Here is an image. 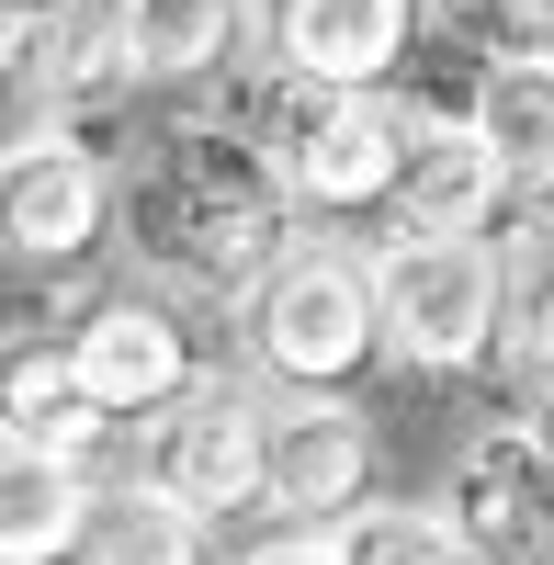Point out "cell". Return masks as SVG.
Segmentation results:
<instances>
[{"mask_svg":"<svg viewBox=\"0 0 554 565\" xmlns=\"http://www.w3.org/2000/svg\"><path fill=\"white\" fill-rule=\"evenodd\" d=\"M407 34H419V0H284L271 12V57L306 90H385Z\"/></svg>","mask_w":554,"mask_h":565,"instance_id":"cell-9","label":"cell"},{"mask_svg":"<svg viewBox=\"0 0 554 565\" xmlns=\"http://www.w3.org/2000/svg\"><path fill=\"white\" fill-rule=\"evenodd\" d=\"M34 12H45V0H0V23H12V34H23V23H34Z\"/></svg>","mask_w":554,"mask_h":565,"instance_id":"cell-23","label":"cell"},{"mask_svg":"<svg viewBox=\"0 0 554 565\" xmlns=\"http://www.w3.org/2000/svg\"><path fill=\"white\" fill-rule=\"evenodd\" d=\"M226 136L284 181V204H306V215H385L419 125H407V103H385V90H306V79H271Z\"/></svg>","mask_w":554,"mask_h":565,"instance_id":"cell-2","label":"cell"},{"mask_svg":"<svg viewBox=\"0 0 554 565\" xmlns=\"http://www.w3.org/2000/svg\"><path fill=\"white\" fill-rule=\"evenodd\" d=\"M543 565H554V554H543Z\"/></svg>","mask_w":554,"mask_h":565,"instance_id":"cell-26","label":"cell"},{"mask_svg":"<svg viewBox=\"0 0 554 565\" xmlns=\"http://www.w3.org/2000/svg\"><path fill=\"white\" fill-rule=\"evenodd\" d=\"M419 136H407V170H396V238H487V215H498V193L510 181L487 170V148L465 125H430V114H407Z\"/></svg>","mask_w":554,"mask_h":565,"instance_id":"cell-12","label":"cell"},{"mask_svg":"<svg viewBox=\"0 0 554 565\" xmlns=\"http://www.w3.org/2000/svg\"><path fill=\"white\" fill-rule=\"evenodd\" d=\"M487 351H510V373L554 385V226H521V249L498 260V340Z\"/></svg>","mask_w":554,"mask_h":565,"instance_id":"cell-18","label":"cell"},{"mask_svg":"<svg viewBox=\"0 0 554 565\" xmlns=\"http://www.w3.org/2000/svg\"><path fill=\"white\" fill-rule=\"evenodd\" d=\"M249 351L284 396H340L374 362V282L340 238H295L249 282Z\"/></svg>","mask_w":554,"mask_h":565,"instance_id":"cell-3","label":"cell"},{"mask_svg":"<svg viewBox=\"0 0 554 565\" xmlns=\"http://www.w3.org/2000/svg\"><path fill=\"white\" fill-rule=\"evenodd\" d=\"M521 430V463H532V487H543V509H554V385H532V407L510 418Z\"/></svg>","mask_w":554,"mask_h":565,"instance_id":"cell-21","label":"cell"},{"mask_svg":"<svg viewBox=\"0 0 554 565\" xmlns=\"http://www.w3.org/2000/svg\"><path fill=\"white\" fill-rule=\"evenodd\" d=\"M68 373L90 385V407L114 418H159L181 385H204V362H193V317H181L159 282H125V295H90L68 317Z\"/></svg>","mask_w":554,"mask_h":565,"instance_id":"cell-6","label":"cell"},{"mask_svg":"<svg viewBox=\"0 0 554 565\" xmlns=\"http://www.w3.org/2000/svg\"><path fill=\"white\" fill-rule=\"evenodd\" d=\"M430 521H441L452 543H476V554H498V565H521L532 532L554 521L543 487H532V463H521V430H487L465 463H452V487L430 498Z\"/></svg>","mask_w":554,"mask_h":565,"instance_id":"cell-14","label":"cell"},{"mask_svg":"<svg viewBox=\"0 0 554 565\" xmlns=\"http://www.w3.org/2000/svg\"><path fill=\"white\" fill-rule=\"evenodd\" d=\"M249 45V0H136V79H215Z\"/></svg>","mask_w":554,"mask_h":565,"instance_id":"cell-17","label":"cell"},{"mask_svg":"<svg viewBox=\"0 0 554 565\" xmlns=\"http://www.w3.org/2000/svg\"><path fill=\"white\" fill-rule=\"evenodd\" d=\"M103 226H114V170L79 136L45 125L23 148H0V260L12 271H79Z\"/></svg>","mask_w":554,"mask_h":565,"instance_id":"cell-7","label":"cell"},{"mask_svg":"<svg viewBox=\"0 0 554 565\" xmlns=\"http://www.w3.org/2000/svg\"><path fill=\"white\" fill-rule=\"evenodd\" d=\"M136 487L193 509V521H238V509H260V396L238 385V373H204V385H181L148 441H136Z\"/></svg>","mask_w":554,"mask_h":565,"instance_id":"cell-5","label":"cell"},{"mask_svg":"<svg viewBox=\"0 0 554 565\" xmlns=\"http://www.w3.org/2000/svg\"><path fill=\"white\" fill-rule=\"evenodd\" d=\"M441 565H498V554H476V543H452V554H441Z\"/></svg>","mask_w":554,"mask_h":565,"instance_id":"cell-24","label":"cell"},{"mask_svg":"<svg viewBox=\"0 0 554 565\" xmlns=\"http://www.w3.org/2000/svg\"><path fill=\"white\" fill-rule=\"evenodd\" d=\"M136 249H148L159 295H249V282L295 249V204L226 125H170L125 181Z\"/></svg>","mask_w":554,"mask_h":565,"instance_id":"cell-1","label":"cell"},{"mask_svg":"<svg viewBox=\"0 0 554 565\" xmlns=\"http://www.w3.org/2000/svg\"><path fill=\"white\" fill-rule=\"evenodd\" d=\"M374 282V351L407 373H476L498 340V238H385L362 260Z\"/></svg>","mask_w":554,"mask_h":565,"instance_id":"cell-4","label":"cell"},{"mask_svg":"<svg viewBox=\"0 0 554 565\" xmlns=\"http://www.w3.org/2000/svg\"><path fill=\"white\" fill-rule=\"evenodd\" d=\"M12 45H23L34 90H45V114L57 103H103V90L136 79V0H45Z\"/></svg>","mask_w":554,"mask_h":565,"instance_id":"cell-11","label":"cell"},{"mask_svg":"<svg viewBox=\"0 0 554 565\" xmlns=\"http://www.w3.org/2000/svg\"><path fill=\"white\" fill-rule=\"evenodd\" d=\"M90 498L103 487H90L79 463H45L23 441H0V565H68Z\"/></svg>","mask_w":554,"mask_h":565,"instance_id":"cell-15","label":"cell"},{"mask_svg":"<svg viewBox=\"0 0 554 565\" xmlns=\"http://www.w3.org/2000/svg\"><path fill=\"white\" fill-rule=\"evenodd\" d=\"M532 12H554V0H532Z\"/></svg>","mask_w":554,"mask_h":565,"instance_id":"cell-25","label":"cell"},{"mask_svg":"<svg viewBox=\"0 0 554 565\" xmlns=\"http://www.w3.org/2000/svg\"><path fill=\"white\" fill-rule=\"evenodd\" d=\"M238 565H329V554H317V543H306V532H284V543H249V554H238Z\"/></svg>","mask_w":554,"mask_h":565,"instance_id":"cell-22","label":"cell"},{"mask_svg":"<svg viewBox=\"0 0 554 565\" xmlns=\"http://www.w3.org/2000/svg\"><path fill=\"white\" fill-rule=\"evenodd\" d=\"M329 565H441L452 554V532L430 521L419 498H362L351 521H329V532H306Z\"/></svg>","mask_w":554,"mask_h":565,"instance_id":"cell-19","label":"cell"},{"mask_svg":"<svg viewBox=\"0 0 554 565\" xmlns=\"http://www.w3.org/2000/svg\"><path fill=\"white\" fill-rule=\"evenodd\" d=\"M68 565H215V543H204V521L193 509H170V498H148V487H103L90 498V521H79V554Z\"/></svg>","mask_w":554,"mask_h":565,"instance_id":"cell-16","label":"cell"},{"mask_svg":"<svg viewBox=\"0 0 554 565\" xmlns=\"http://www.w3.org/2000/svg\"><path fill=\"white\" fill-rule=\"evenodd\" d=\"M23 136H45V90L23 68V45L0 34V148H23Z\"/></svg>","mask_w":554,"mask_h":565,"instance_id":"cell-20","label":"cell"},{"mask_svg":"<svg viewBox=\"0 0 554 565\" xmlns=\"http://www.w3.org/2000/svg\"><path fill=\"white\" fill-rule=\"evenodd\" d=\"M374 498V418L340 396H260V509L329 532Z\"/></svg>","mask_w":554,"mask_h":565,"instance_id":"cell-8","label":"cell"},{"mask_svg":"<svg viewBox=\"0 0 554 565\" xmlns=\"http://www.w3.org/2000/svg\"><path fill=\"white\" fill-rule=\"evenodd\" d=\"M0 441H23L45 463H79V476H90V452L114 441V418L90 407V385L68 373L57 328H12V340H0Z\"/></svg>","mask_w":554,"mask_h":565,"instance_id":"cell-10","label":"cell"},{"mask_svg":"<svg viewBox=\"0 0 554 565\" xmlns=\"http://www.w3.org/2000/svg\"><path fill=\"white\" fill-rule=\"evenodd\" d=\"M487 148V170L498 181H521V193H554V57H487L476 68V103L452 114Z\"/></svg>","mask_w":554,"mask_h":565,"instance_id":"cell-13","label":"cell"}]
</instances>
